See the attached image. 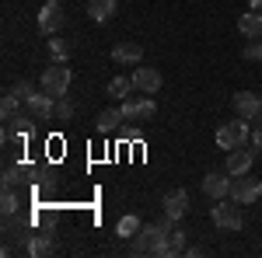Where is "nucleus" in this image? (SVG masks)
I'll return each mask as SVG.
<instances>
[{
	"mask_svg": "<svg viewBox=\"0 0 262 258\" xmlns=\"http://www.w3.org/2000/svg\"><path fill=\"white\" fill-rule=\"evenodd\" d=\"M252 139V126L248 119H234V122H224L221 129H217V147L221 150H238Z\"/></svg>",
	"mask_w": 262,
	"mask_h": 258,
	"instance_id": "obj_1",
	"label": "nucleus"
},
{
	"mask_svg": "<svg viewBox=\"0 0 262 258\" xmlns=\"http://www.w3.org/2000/svg\"><path fill=\"white\" fill-rule=\"evenodd\" d=\"M119 108L126 115V122H150L158 115V105H154L150 95H129V98L119 101Z\"/></svg>",
	"mask_w": 262,
	"mask_h": 258,
	"instance_id": "obj_2",
	"label": "nucleus"
},
{
	"mask_svg": "<svg viewBox=\"0 0 262 258\" xmlns=\"http://www.w3.org/2000/svg\"><path fill=\"white\" fill-rule=\"evenodd\" d=\"M210 220L217 223V227H224V230H242L245 227V217H242V206L231 199V202H224V199H217V206L210 209Z\"/></svg>",
	"mask_w": 262,
	"mask_h": 258,
	"instance_id": "obj_3",
	"label": "nucleus"
},
{
	"mask_svg": "<svg viewBox=\"0 0 262 258\" xmlns=\"http://www.w3.org/2000/svg\"><path fill=\"white\" fill-rule=\"evenodd\" d=\"M164 238H168V230H164L161 223H143L140 234L133 238V248H129V251H133V255H154Z\"/></svg>",
	"mask_w": 262,
	"mask_h": 258,
	"instance_id": "obj_4",
	"label": "nucleus"
},
{
	"mask_svg": "<svg viewBox=\"0 0 262 258\" xmlns=\"http://www.w3.org/2000/svg\"><path fill=\"white\" fill-rule=\"evenodd\" d=\"M67 87H70V66L67 63H49L46 70H42V91H49V95H67Z\"/></svg>",
	"mask_w": 262,
	"mask_h": 258,
	"instance_id": "obj_5",
	"label": "nucleus"
},
{
	"mask_svg": "<svg viewBox=\"0 0 262 258\" xmlns=\"http://www.w3.org/2000/svg\"><path fill=\"white\" fill-rule=\"evenodd\" d=\"M262 196V181L252 178V175H234V181H231V196L238 206H248V202H255V199Z\"/></svg>",
	"mask_w": 262,
	"mask_h": 258,
	"instance_id": "obj_6",
	"label": "nucleus"
},
{
	"mask_svg": "<svg viewBox=\"0 0 262 258\" xmlns=\"http://www.w3.org/2000/svg\"><path fill=\"white\" fill-rule=\"evenodd\" d=\"M63 25H67V14H63V4L60 0H49V4H42L39 11V32L49 39V35H56Z\"/></svg>",
	"mask_w": 262,
	"mask_h": 258,
	"instance_id": "obj_7",
	"label": "nucleus"
},
{
	"mask_svg": "<svg viewBox=\"0 0 262 258\" xmlns=\"http://www.w3.org/2000/svg\"><path fill=\"white\" fill-rule=\"evenodd\" d=\"M25 108H28V115H35L39 122L53 119V115H56V95H49V91H35L32 98L25 101Z\"/></svg>",
	"mask_w": 262,
	"mask_h": 258,
	"instance_id": "obj_8",
	"label": "nucleus"
},
{
	"mask_svg": "<svg viewBox=\"0 0 262 258\" xmlns=\"http://www.w3.org/2000/svg\"><path fill=\"white\" fill-rule=\"evenodd\" d=\"M129 80H133V91H140V95H158L161 91V74L154 66H137Z\"/></svg>",
	"mask_w": 262,
	"mask_h": 258,
	"instance_id": "obj_9",
	"label": "nucleus"
},
{
	"mask_svg": "<svg viewBox=\"0 0 262 258\" xmlns=\"http://www.w3.org/2000/svg\"><path fill=\"white\" fill-rule=\"evenodd\" d=\"M158 258H175V255H185V230L182 227H171L168 230V238L158 244V251H154Z\"/></svg>",
	"mask_w": 262,
	"mask_h": 258,
	"instance_id": "obj_10",
	"label": "nucleus"
},
{
	"mask_svg": "<svg viewBox=\"0 0 262 258\" xmlns=\"http://www.w3.org/2000/svg\"><path fill=\"white\" fill-rule=\"evenodd\" d=\"M161 206H164V213H168L171 220H182L185 213H189V192H185V189H171V192L161 199Z\"/></svg>",
	"mask_w": 262,
	"mask_h": 258,
	"instance_id": "obj_11",
	"label": "nucleus"
},
{
	"mask_svg": "<svg viewBox=\"0 0 262 258\" xmlns=\"http://www.w3.org/2000/svg\"><path fill=\"white\" fill-rule=\"evenodd\" d=\"M234 112H238L242 119L252 122L262 112V98L255 95V91H238V95H234Z\"/></svg>",
	"mask_w": 262,
	"mask_h": 258,
	"instance_id": "obj_12",
	"label": "nucleus"
},
{
	"mask_svg": "<svg viewBox=\"0 0 262 258\" xmlns=\"http://www.w3.org/2000/svg\"><path fill=\"white\" fill-rule=\"evenodd\" d=\"M203 192L213 199V202H217V199H227L231 196V178L221 175V171H210V175L203 178Z\"/></svg>",
	"mask_w": 262,
	"mask_h": 258,
	"instance_id": "obj_13",
	"label": "nucleus"
},
{
	"mask_svg": "<svg viewBox=\"0 0 262 258\" xmlns=\"http://www.w3.org/2000/svg\"><path fill=\"white\" fill-rule=\"evenodd\" d=\"M252 164H255V150L238 147V150H231V154H227V175H248V171H252Z\"/></svg>",
	"mask_w": 262,
	"mask_h": 258,
	"instance_id": "obj_14",
	"label": "nucleus"
},
{
	"mask_svg": "<svg viewBox=\"0 0 262 258\" xmlns=\"http://www.w3.org/2000/svg\"><path fill=\"white\" fill-rule=\"evenodd\" d=\"M140 60H143V45H137V42H119L112 49V63H119V66H133Z\"/></svg>",
	"mask_w": 262,
	"mask_h": 258,
	"instance_id": "obj_15",
	"label": "nucleus"
},
{
	"mask_svg": "<svg viewBox=\"0 0 262 258\" xmlns=\"http://www.w3.org/2000/svg\"><path fill=\"white\" fill-rule=\"evenodd\" d=\"M116 0H88V18L91 21H98V25H105V21H112L116 18Z\"/></svg>",
	"mask_w": 262,
	"mask_h": 258,
	"instance_id": "obj_16",
	"label": "nucleus"
},
{
	"mask_svg": "<svg viewBox=\"0 0 262 258\" xmlns=\"http://www.w3.org/2000/svg\"><path fill=\"white\" fill-rule=\"evenodd\" d=\"M238 32H242L245 39H262V14L259 11H248L238 18Z\"/></svg>",
	"mask_w": 262,
	"mask_h": 258,
	"instance_id": "obj_17",
	"label": "nucleus"
},
{
	"mask_svg": "<svg viewBox=\"0 0 262 258\" xmlns=\"http://www.w3.org/2000/svg\"><path fill=\"white\" fill-rule=\"evenodd\" d=\"M122 122H126V115H122V108H105L98 119H95V126H98V133H116Z\"/></svg>",
	"mask_w": 262,
	"mask_h": 258,
	"instance_id": "obj_18",
	"label": "nucleus"
},
{
	"mask_svg": "<svg viewBox=\"0 0 262 258\" xmlns=\"http://www.w3.org/2000/svg\"><path fill=\"white\" fill-rule=\"evenodd\" d=\"M53 234H32L28 238V255L32 258H46V255H53Z\"/></svg>",
	"mask_w": 262,
	"mask_h": 258,
	"instance_id": "obj_19",
	"label": "nucleus"
},
{
	"mask_svg": "<svg viewBox=\"0 0 262 258\" xmlns=\"http://www.w3.org/2000/svg\"><path fill=\"white\" fill-rule=\"evenodd\" d=\"M129 95H133V80L129 77H112L108 80V98L122 101V98H129Z\"/></svg>",
	"mask_w": 262,
	"mask_h": 258,
	"instance_id": "obj_20",
	"label": "nucleus"
},
{
	"mask_svg": "<svg viewBox=\"0 0 262 258\" xmlns=\"http://www.w3.org/2000/svg\"><path fill=\"white\" fill-rule=\"evenodd\" d=\"M25 175H32V168H21V164H11V168H4V189H14Z\"/></svg>",
	"mask_w": 262,
	"mask_h": 258,
	"instance_id": "obj_21",
	"label": "nucleus"
},
{
	"mask_svg": "<svg viewBox=\"0 0 262 258\" xmlns=\"http://www.w3.org/2000/svg\"><path fill=\"white\" fill-rule=\"evenodd\" d=\"M18 105H25V101H21L14 91H11V95H4V101H0V115H4V122L18 115Z\"/></svg>",
	"mask_w": 262,
	"mask_h": 258,
	"instance_id": "obj_22",
	"label": "nucleus"
},
{
	"mask_svg": "<svg viewBox=\"0 0 262 258\" xmlns=\"http://www.w3.org/2000/svg\"><path fill=\"white\" fill-rule=\"evenodd\" d=\"M140 227H143L140 217H122L116 230H119V238H137V234H140Z\"/></svg>",
	"mask_w": 262,
	"mask_h": 258,
	"instance_id": "obj_23",
	"label": "nucleus"
},
{
	"mask_svg": "<svg viewBox=\"0 0 262 258\" xmlns=\"http://www.w3.org/2000/svg\"><path fill=\"white\" fill-rule=\"evenodd\" d=\"M21 209V202H18V196H14V189H4V202H0V213L4 217H14Z\"/></svg>",
	"mask_w": 262,
	"mask_h": 258,
	"instance_id": "obj_24",
	"label": "nucleus"
},
{
	"mask_svg": "<svg viewBox=\"0 0 262 258\" xmlns=\"http://www.w3.org/2000/svg\"><path fill=\"white\" fill-rule=\"evenodd\" d=\"M49 49H53V56H56L60 63H67V56H70V45H67L63 39H53V35H49Z\"/></svg>",
	"mask_w": 262,
	"mask_h": 258,
	"instance_id": "obj_25",
	"label": "nucleus"
},
{
	"mask_svg": "<svg viewBox=\"0 0 262 258\" xmlns=\"http://www.w3.org/2000/svg\"><path fill=\"white\" fill-rule=\"evenodd\" d=\"M245 60H252V63L262 60V42L259 39H248V42H245Z\"/></svg>",
	"mask_w": 262,
	"mask_h": 258,
	"instance_id": "obj_26",
	"label": "nucleus"
},
{
	"mask_svg": "<svg viewBox=\"0 0 262 258\" xmlns=\"http://www.w3.org/2000/svg\"><path fill=\"white\" fill-rule=\"evenodd\" d=\"M11 91H14V95H18L21 101H28L32 95H35V84H32V80H21V84H14Z\"/></svg>",
	"mask_w": 262,
	"mask_h": 258,
	"instance_id": "obj_27",
	"label": "nucleus"
},
{
	"mask_svg": "<svg viewBox=\"0 0 262 258\" xmlns=\"http://www.w3.org/2000/svg\"><path fill=\"white\" fill-rule=\"evenodd\" d=\"M70 115H74V105H70V101H67V98L60 95V98H56V119H63V122H67Z\"/></svg>",
	"mask_w": 262,
	"mask_h": 258,
	"instance_id": "obj_28",
	"label": "nucleus"
},
{
	"mask_svg": "<svg viewBox=\"0 0 262 258\" xmlns=\"http://www.w3.org/2000/svg\"><path fill=\"white\" fill-rule=\"evenodd\" d=\"M252 143H255V147L262 150V119L255 122V129H252Z\"/></svg>",
	"mask_w": 262,
	"mask_h": 258,
	"instance_id": "obj_29",
	"label": "nucleus"
},
{
	"mask_svg": "<svg viewBox=\"0 0 262 258\" xmlns=\"http://www.w3.org/2000/svg\"><path fill=\"white\" fill-rule=\"evenodd\" d=\"M248 7H252V11H262V0H248Z\"/></svg>",
	"mask_w": 262,
	"mask_h": 258,
	"instance_id": "obj_30",
	"label": "nucleus"
}]
</instances>
